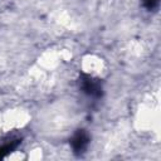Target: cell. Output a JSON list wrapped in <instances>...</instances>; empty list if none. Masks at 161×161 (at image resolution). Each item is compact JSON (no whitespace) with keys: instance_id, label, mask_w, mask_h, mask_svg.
<instances>
[{"instance_id":"cell-1","label":"cell","mask_w":161,"mask_h":161,"mask_svg":"<svg viewBox=\"0 0 161 161\" xmlns=\"http://www.w3.org/2000/svg\"><path fill=\"white\" fill-rule=\"evenodd\" d=\"M79 88L89 98L99 99L103 96V84L98 78L92 77L87 73H80L79 75Z\"/></svg>"},{"instance_id":"cell-2","label":"cell","mask_w":161,"mask_h":161,"mask_svg":"<svg viewBox=\"0 0 161 161\" xmlns=\"http://www.w3.org/2000/svg\"><path fill=\"white\" fill-rule=\"evenodd\" d=\"M69 145L75 155H82L86 152L88 145H89V135L86 130H77L74 135L69 140Z\"/></svg>"},{"instance_id":"cell-3","label":"cell","mask_w":161,"mask_h":161,"mask_svg":"<svg viewBox=\"0 0 161 161\" xmlns=\"http://www.w3.org/2000/svg\"><path fill=\"white\" fill-rule=\"evenodd\" d=\"M20 142H21L20 140H15V141H10V142H9V143H6V145L0 146V158L5 157L8 153H10L13 150H15Z\"/></svg>"},{"instance_id":"cell-4","label":"cell","mask_w":161,"mask_h":161,"mask_svg":"<svg viewBox=\"0 0 161 161\" xmlns=\"http://www.w3.org/2000/svg\"><path fill=\"white\" fill-rule=\"evenodd\" d=\"M142 1V5L147 9V10H150V11H153V10H156L157 9V6H158V0H141Z\"/></svg>"}]
</instances>
